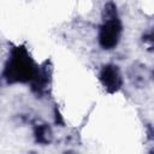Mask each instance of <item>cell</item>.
<instances>
[{"label":"cell","instance_id":"obj_1","mask_svg":"<svg viewBox=\"0 0 154 154\" xmlns=\"http://www.w3.org/2000/svg\"><path fill=\"white\" fill-rule=\"evenodd\" d=\"M38 67L24 47L12 48L4 67V78L7 83H31Z\"/></svg>","mask_w":154,"mask_h":154},{"label":"cell","instance_id":"obj_2","mask_svg":"<svg viewBox=\"0 0 154 154\" xmlns=\"http://www.w3.org/2000/svg\"><path fill=\"white\" fill-rule=\"evenodd\" d=\"M123 24L119 18L117 6L114 2L109 1L105 5L102 11V22L97 31L99 46L105 51L114 49L122 37Z\"/></svg>","mask_w":154,"mask_h":154},{"label":"cell","instance_id":"obj_6","mask_svg":"<svg viewBox=\"0 0 154 154\" xmlns=\"http://www.w3.org/2000/svg\"><path fill=\"white\" fill-rule=\"evenodd\" d=\"M141 41H142V43L147 47L146 49H147L148 52H153V53H154V29L146 31V32L142 35Z\"/></svg>","mask_w":154,"mask_h":154},{"label":"cell","instance_id":"obj_4","mask_svg":"<svg viewBox=\"0 0 154 154\" xmlns=\"http://www.w3.org/2000/svg\"><path fill=\"white\" fill-rule=\"evenodd\" d=\"M146 66L141 65V64H134L132 66H130V69L128 70V77L130 79V82L132 83V85H135L136 88H142L146 85L147 82V73H146Z\"/></svg>","mask_w":154,"mask_h":154},{"label":"cell","instance_id":"obj_7","mask_svg":"<svg viewBox=\"0 0 154 154\" xmlns=\"http://www.w3.org/2000/svg\"><path fill=\"white\" fill-rule=\"evenodd\" d=\"M150 77H152V78H153V79H154V70H153V71H152V75H150Z\"/></svg>","mask_w":154,"mask_h":154},{"label":"cell","instance_id":"obj_5","mask_svg":"<svg viewBox=\"0 0 154 154\" xmlns=\"http://www.w3.org/2000/svg\"><path fill=\"white\" fill-rule=\"evenodd\" d=\"M34 137L37 143L46 146V144L51 143L53 134H52V130L48 126V124L38 123V124H35V126H34Z\"/></svg>","mask_w":154,"mask_h":154},{"label":"cell","instance_id":"obj_3","mask_svg":"<svg viewBox=\"0 0 154 154\" xmlns=\"http://www.w3.org/2000/svg\"><path fill=\"white\" fill-rule=\"evenodd\" d=\"M99 81L103 89L109 93L114 94L123 87V76L120 69L116 64H106L99 71Z\"/></svg>","mask_w":154,"mask_h":154}]
</instances>
